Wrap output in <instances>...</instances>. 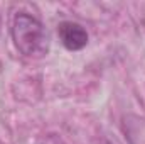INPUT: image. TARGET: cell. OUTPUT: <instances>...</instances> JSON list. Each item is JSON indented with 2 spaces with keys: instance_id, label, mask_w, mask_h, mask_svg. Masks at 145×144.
Here are the masks:
<instances>
[{
  "instance_id": "1",
  "label": "cell",
  "mask_w": 145,
  "mask_h": 144,
  "mask_svg": "<svg viewBox=\"0 0 145 144\" xmlns=\"http://www.w3.org/2000/svg\"><path fill=\"white\" fill-rule=\"evenodd\" d=\"M12 41L27 58H42L49 53V36L42 22L27 12H17L12 20Z\"/></svg>"
},
{
  "instance_id": "2",
  "label": "cell",
  "mask_w": 145,
  "mask_h": 144,
  "mask_svg": "<svg viewBox=\"0 0 145 144\" xmlns=\"http://www.w3.org/2000/svg\"><path fill=\"white\" fill-rule=\"evenodd\" d=\"M57 36L61 44L68 49V51H81L83 48H86L88 44V32L86 29L72 20H63L57 26Z\"/></svg>"
},
{
  "instance_id": "3",
  "label": "cell",
  "mask_w": 145,
  "mask_h": 144,
  "mask_svg": "<svg viewBox=\"0 0 145 144\" xmlns=\"http://www.w3.org/2000/svg\"><path fill=\"white\" fill-rule=\"evenodd\" d=\"M36 144H66V141L57 134H44L37 139Z\"/></svg>"
}]
</instances>
